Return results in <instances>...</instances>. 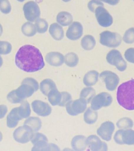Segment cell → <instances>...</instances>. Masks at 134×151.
<instances>
[{
  "mask_svg": "<svg viewBox=\"0 0 134 151\" xmlns=\"http://www.w3.org/2000/svg\"><path fill=\"white\" fill-rule=\"evenodd\" d=\"M15 63L20 69L27 73H34L45 66L44 59L39 50L34 46H22L16 53Z\"/></svg>",
  "mask_w": 134,
  "mask_h": 151,
  "instance_id": "6da1fadb",
  "label": "cell"
},
{
  "mask_svg": "<svg viewBox=\"0 0 134 151\" xmlns=\"http://www.w3.org/2000/svg\"><path fill=\"white\" fill-rule=\"evenodd\" d=\"M117 100L120 106L129 111L134 110V79L123 83L118 87Z\"/></svg>",
  "mask_w": 134,
  "mask_h": 151,
  "instance_id": "7a4b0ae2",
  "label": "cell"
},
{
  "mask_svg": "<svg viewBox=\"0 0 134 151\" xmlns=\"http://www.w3.org/2000/svg\"><path fill=\"white\" fill-rule=\"evenodd\" d=\"M39 87L38 82L36 80L31 78H27L23 80L21 86L14 91L21 103L24 99L30 97L38 90Z\"/></svg>",
  "mask_w": 134,
  "mask_h": 151,
  "instance_id": "3957f363",
  "label": "cell"
},
{
  "mask_svg": "<svg viewBox=\"0 0 134 151\" xmlns=\"http://www.w3.org/2000/svg\"><path fill=\"white\" fill-rule=\"evenodd\" d=\"M122 37L118 33L105 31L100 34L101 44L110 48H116L121 44Z\"/></svg>",
  "mask_w": 134,
  "mask_h": 151,
  "instance_id": "277c9868",
  "label": "cell"
},
{
  "mask_svg": "<svg viewBox=\"0 0 134 151\" xmlns=\"http://www.w3.org/2000/svg\"><path fill=\"white\" fill-rule=\"evenodd\" d=\"M106 60L108 63L115 66L120 71H123L126 69V62L122 57L121 53L116 50H113L108 52Z\"/></svg>",
  "mask_w": 134,
  "mask_h": 151,
  "instance_id": "5b68a950",
  "label": "cell"
},
{
  "mask_svg": "<svg viewBox=\"0 0 134 151\" xmlns=\"http://www.w3.org/2000/svg\"><path fill=\"white\" fill-rule=\"evenodd\" d=\"M34 132L31 127L24 125L15 130L13 133L14 138L17 142L22 144L27 143L32 139Z\"/></svg>",
  "mask_w": 134,
  "mask_h": 151,
  "instance_id": "8992f818",
  "label": "cell"
},
{
  "mask_svg": "<svg viewBox=\"0 0 134 151\" xmlns=\"http://www.w3.org/2000/svg\"><path fill=\"white\" fill-rule=\"evenodd\" d=\"M114 139L119 145H134V131L130 129L119 130L115 133Z\"/></svg>",
  "mask_w": 134,
  "mask_h": 151,
  "instance_id": "52a82bcc",
  "label": "cell"
},
{
  "mask_svg": "<svg viewBox=\"0 0 134 151\" xmlns=\"http://www.w3.org/2000/svg\"><path fill=\"white\" fill-rule=\"evenodd\" d=\"M112 101V97L110 94L106 92H102L92 99L91 102V108L94 110H97L102 107L110 106Z\"/></svg>",
  "mask_w": 134,
  "mask_h": 151,
  "instance_id": "ba28073f",
  "label": "cell"
},
{
  "mask_svg": "<svg viewBox=\"0 0 134 151\" xmlns=\"http://www.w3.org/2000/svg\"><path fill=\"white\" fill-rule=\"evenodd\" d=\"M23 10L26 19L30 22H34L37 20L40 15L39 7L34 1L26 2L23 6Z\"/></svg>",
  "mask_w": 134,
  "mask_h": 151,
  "instance_id": "9c48e42d",
  "label": "cell"
},
{
  "mask_svg": "<svg viewBox=\"0 0 134 151\" xmlns=\"http://www.w3.org/2000/svg\"><path fill=\"white\" fill-rule=\"evenodd\" d=\"M87 102L83 99L71 100L67 105L66 110L68 114L75 116L83 113L87 107Z\"/></svg>",
  "mask_w": 134,
  "mask_h": 151,
  "instance_id": "30bf717a",
  "label": "cell"
},
{
  "mask_svg": "<svg viewBox=\"0 0 134 151\" xmlns=\"http://www.w3.org/2000/svg\"><path fill=\"white\" fill-rule=\"evenodd\" d=\"M100 78L105 83L107 89L110 91L115 90L119 82L118 76L110 71L102 72L100 74Z\"/></svg>",
  "mask_w": 134,
  "mask_h": 151,
  "instance_id": "8fae6325",
  "label": "cell"
},
{
  "mask_svg": "<svg viewBox=\"0 0 134 151\" xmlns=\"http://www.w3.org/2000/svg\"><path fill=\"white\" fill-rule=\"evenodd\" d=\"M95 15L99 24L102 27H110L113 23V19L104 6H100L95 11Z\"/></svg>",
  "mask_w": 134,
  "mask_h": 151,
  "instance_id": "7c38bea8",
  "label": "cell"
},
{
  "mask_svg": "<svg viewBox=\"0 0 134 151\" xmlns=\"http://www.w3.org/2000/svg\"><path fill=\"white\" fill-rule=\"evenodd\" d=\"M115 129L113 123L107 121L102 124L97 130V133L103 140L107 141L111 140L112 136Z\"/></svg>",
  "mask_w": 134,
  "mask_h": 151,
  "instance_id": "4fadbf2b",
  "label": "cell"
},
{
  "mask_svg": "<svg viewBox=\"0 0 134 151\" xmlns=\"http://www.w3.org/2000/svg\"><path fill=\"white\" fill-rule=\"evenodd\" d=\"M87 146L91 151H107L108 146L104 142H102L97 136H89L87 139Z\"/></svg>",
  "mask_w": 134,
  "mask_h": 151,
  "instance_id": "5bb4252c",
  "label": "cell"
},
{
  "mask_svg": "<svg viewBox=\"0 0 134 151\" xmlns=\"http://www.w3.org/2000/svg\"><path fill=\"white\" fill-rule=\"evenodd\" d=\"M32 106L34 111L40 116H47L51 113L52 108L49 104L41 100H34Z\"/></svg>",
  "mask_w": 134,
  "mask_h": 151,
  "instance_id": "9a60e30c",
  "label": "cell"
},
{
  "mask_svg": "<svg viewBox=\"0 0 134 151\" xmlns=\"http://www.w3.org/2000/svg\"><path fill=\"white\" fill-rule=\"evenodd\" d=\"M83 27L78 22H73L69 27L66 32V36L71 40H78L83 35Z\"/></svg>",
  "mask_w": 134,
  "mask_h": 151,
  "instance_id": "2e32d148",
  "label": "cell"
},
{
  "mask_svg": "<svg viewBox=\"0 0 134 151\" xmlns=\"http://www.w3.org/2000/svg\"><path fill=\"white\" fill-rule=\"evenodd\" d=\"M45 60L49 65L55 67H59L63 64L64 56L59 52H52L48 53L46 55Z\"/></svg>",
  "mask_w": 134,
  "mask_h": 151,
  "instance_id": "e0dca14e",
  "label": "cell"
},
{
  "mask_svg": "<svg viewBox=\"0 0 134 151\" xmlns=\"http://www.w3.org/2000/svg\"><path fill=\"white\" fill-rule=\"evenodd\" d=\"M23 118L21 116L19 107L14 108L8 114L7 117V124L8 127L14 128L18 124L19 122Z\"/></svg>",
  "mask_w": 134,
  "mask_h": 151,
  "instance_id": "ac0fdd59",
  "label": "cell"
},
{
  "mask_svg": "<svg viewBox=\"0 0 134 151\" xmlns=\"http://www.w3.org/2000/svg\"><path fill=\"white\" fill-rule=\"evenodd\" d=\"M86 140V138L84 136H76L72 140V147L75 151H84L87 146Z\"/></svg>",
  "mask_w": 134,
  "mask_h": 151,
  "instance_id": "d6986e66",
  "label": "cell"
},
{
  "mask_svg": "<svg viewBox=\"0 0 134 151\" xmlns=\"http://www.w3.org/2000/svg\"><path fill=\"white\" fill-rule=\"evenodd\" d=\"M49 33L52 37L56 40H60L64 37V32L63 28L57 23H54L50 25Z\"/></svg>",
  "mask_w": 134,
  "mask_h": 151,
  "instance_id": "ffe728a7",
  "label": "cell"
},
{
  "mask_svg": "<svg viewBox=\"0 0 134 151\" xmlns=\"http://www.w3.org/2000/svg\"><path fill=\"white\" fill-rule=\"evenodd\" d=\"M99 73L96 70H90L84 76L83 81L84 84L90 87L96 84L98 80Z\"/></svg>",
  "mask_w": 134,
  "mask_h": 151,
  "instance_id": "44dd1931",
  "label": "cell"
},
{
  "mask_svg": "<svg viewBox=\"0 0 134 151\" xmlns=\"http://www.w3.org/2000/svg\"><path fill=\"white\" fill-rule=\"evenodd\" d=\"M40 88L44 95L48 96V94L52 90L57 88L56 84L52 80L46 79L43 80L40 85Z\"/></svg>",
  "mask_w": 134,
  "mask_h": 151,
  "instance_id": "7402d4cb",
  "label": "cell"
},
{
  "mask_svg": "<svg viewBox=\"0 0 134 151\" xmlns=\"http://www.w3.org/2000/svg\"><path fill=\"white\" fill-rule=\"evenodd\" d=\"M57 22L61 25H69L72 22L73 17L71 14L67 12H62L59 13L56 17Z\"/></svg>",
  "mask_w": 134,
  "mask_h": 151,
  "instance_id": "603a6c76",
  "label": "cell"
},
{
  "mask_svg": "<svg viewBox=\"0 0 134 151\" xmlns=\"http://www.w3.org/2000/svg\"><path fill=\"white\" fill-rule=\"evenodd\" d=\"M24 125L31 127L34 132H37L42 127V122L41 119L37 117H30L24 121Z\"/></svg>",
  "mask_w": 134,
  "mask_h": 151,
  "instance_id": "cb8c5ba5",
  "label": "cell"
},
{
  "mask_svg": "<svg viewBox=\"0 0 134 151\" xmlns=\"http://www.w3.org/2000/svg\"><path fill=\"white\" fill-rule=\"evenodd\" d=\"M81 43L83 49L90 50L95 47L96 42L95 38L92 35H87L83 37L81 40Z\"/></svg>",
  "mask_w": 134,
  "mask_h": 151,
  "instance_id": "d4e9b609",
  "label": "cell"
},
{
  "mask_svg": "<svg viewBox=\"0 0 134 151\" xmlns=\"http://www.w3.org/2000/svg\"><path fill=\"white\" fill-rule=\"evenodd\" d=\"M98 117L97 111L89 107L86 111L84 114V121L87 124H92L97 121Z\"/></svg>",
  "mask_w": 134,
  "mask_h": 151,
  "instance_id": "484cf974",
  "label": "cell"
},
{
  "mask_svg": "<svg viewBox=\"0 0 134 151\" xmlns=\"http://www.w3.org/2000/svg\"><path fill=\"white\" fill-rule=\"evenodd\" d=\"M21 31L24 35L28 37L34 36L37 31L36 25L30 22H25L22 25Z\"/></svg>",
  "mask_w": 134,
  "mask_h": 151,
  "instance_id": "4316f807",
  "label": "cell"
},
{
  "mask_svg": "<svg viewBox=\"0 0 134 151\" xmlns=\"http://www.w3.org/2000/svg\"><path fill=\"white\" fill-rule=\"evenodd\" d=\"M96 94V91L92 87H86L83 88L81 91L80 97L89 103L92 100Z\"/></svg>",
  "mask_w": 134,
  "mask_h": 151,
  "instance_id": "83f0119b",
  "label": "cell"
},
{
  "mask_svg": "<svg viewBox=\"0 0 134 151\" xmlns=\"http://www.w3.org/2000/svg\"><path fill=\"white\" fill-rule=\"evenodd\" d=\"M48 100L49 102L52 106L59 105L62 99V94L57 88L52 90L49 93L48 95Z\"/></svg>",
  "mask_w": 134,
  "mask_h": 151,
  "instance_id": "f1b7e54d",
  "label": "cell"
},
{
  "mask_svg": "<svg viewBox=\"0 0 134 151\" xmlns=\"http://www.w3.org/2000/svg\"><path fill=\"white\" fill-rule=\"evenodd\" d=\"M64 62L69 67H75L78 63V56L74 52H69L64 56Z\"/></svg>",
  "mask_w": 134,
  "mask_h": 151,
  "instance_id": "f546056e",
  "label": "cell"
},
{
  "mask_svg": "<svg viewBox=\"0 0 134 151\" xmlns=\"http://www.w3.org/2000/svg\"><path fill=\"white\" fill-rule=\"evenodd\" d=\"M116 126L121 129H129L133 126V122L130 118H123L117 122Z\"/></svg>",
  "mask_w": 134,
  "mask_h": 151,
  "instance_id": "4dcf8cb0",
  "label": "cell"
},
{
  "mask_svg": "<svg viewBox=\"0 0 134 151\" xmlns=\"http://www.w3.org/2000/svg\"><path fill=\"white\" fill-rule=\"evenodd\" d=\"M19 108L20 114L23 119L29 117L30 116L31 114V109L30 104L27 101H23L21 103V105Z\"/></svg>",
  "mask_w": 134,
  "mask_h": 151,
  "instance_id": "1f68e13d",
  "label": "cell"
},
{
  "mask_svg": "<svg viewBox=\"0 0 134 151\" xmlns=\"http://www.w3.org/2000/svg\"><path fill=\"white\" fill-rule=\"evenodd\" d=\"M36 25L37 31L39 33H44L47 30L49 24L44 19L38 18L36 20Z\"/></svg>",
  "mask_w": 134,
  "mask_h": 151,
  "instance_id": "d6a6232c",
  "label": "cell"
},
{
  "mask_svg": "<svg viewBox=\"0 0 134 151\" xmlns=\"http://www.w3.org/2000/svg\"><path fill=\"white\" fill-rule=\"evenodd\" d=\"M12 49V46L10 42L6 41H0V54L6 55L10 53Z\"/></svg>",
  "mask_w": 134,
  "mask_h": 151,
  "instance_id": "836d02e7",
  "label": "cell"
},
{
  "mask_svg": "<svg viewBox=\"0 0 134 151\" xmlns=\"http://www.w3.org/2000/svg\"><path fill=\"white\" fill-rule=\"evenodd\" d=\"M31 141L34 145L40 143L48 142V140L47 138L44 134L39 133H34Z\"/></svg>",
  "mask_w": 134,
  "mask_h": 151,
  "instance_id": "e575fe53",
  "label": "cell"
},
{
  "mask_svg": "<svg viewBox=\"0 0 134 151\" xmlns=\"http://www.w3.org/2000/svg\"><path fill=\"white\" fill-rule=\"evenodd\" d=\"M124 42L128 44L134 42V28H129L125 32L123 37Z\"/></svg>",
  "mask_w": 134,
  "mask_h": 151,
  "instance_id": "d590c367",
  "label": "cell"
},
{
  "mask_svg": "<svg viewBox=\"0 0 134 151\" xmlns=\"http://www.w3.org/2000/svg\"><path fill=\"white\" fill-rule=\"evenodd\" d=\"M0 2L1 11L4 14H9L11 11V6L9 1L8 0H1Z\"/></svg>",
  "mask_w": 134,
  "mask_h": 151,
  "instance_id": "8d00e7d4",
  "label": "cell"
},
{
  "mask_svg": "<svg viewBox=\"0 0 134 151\" xmlns=\"http://www.w3.org/2000/svg\"><path fill=\"white\" fill-rule=\"evenodd\" d=\"M62 94V99L60 103L58 105L62 107L66 106L68 103L71 101L72 99L71 95L69 93L66 92H61Z\"/></svg>",
  "mask_w": 134,
  "mask_h": 151,
  "instance_id": "74e56055",
  "label": "cell"
},
{
  "mask_svg": "<svg viewBox=\"0 0 134 151\" xmlns=\"http://www.w3.org/2000/svg\"><path fill=\"white\" fill-rule=\"evenodd\" d=\"M100 6H104V4L100 1H91L88 4V8L93 12H95L96 8Z\"/></svg>",
  "mask_w": 134,
  "mask_h": 151,
  "instance_id": "f35d334b",
  "label": "cell"
},
{
  "mask_svg": "<svg viewBox=\"0 0 134 151\" xmlns=\"http://www.w3.org/2000/svg\"><path fill=\"white\" fill-rule=\"evenodd\" d=\"M125 58L129 62L134 63V48H129L125 51Z\"/></svg>",
  "mask_w": 134,
  "mask_h": 151,
  "instance_id": "ab89813d",
  "label": "cell"
},
{
  "mask_svg": "<svg viewBox=\"0 0 134 151\" xmlns=\"http://www.w3.org/2000/svg\"><path fill=\"white\" fill-rule=\"evenodd\" d=\"M41 151H60V150L56 144L48 143L42 147Z\"/></svg>",
  "mask_w": 134,
  "mask_h": 151,
  "instance_id": "60d3db41",
  "label": "cell"
},
{
  "mask_svg": "<svg viewBox=\"0 0 134 151\" xmlns=\"http://www.w3.org/2000/svg\"><path fill=\"white\" fill-rule=\"evenodd\" d=\"M62 151H74V150H73L71 149L68 148L67 147V148H64Z\"/></svg>",
  "mask_w": 134,
  "mask_h": 151,
  "instance_id": "b9f144b4",
  "label": "cell"
}]
</instances>
